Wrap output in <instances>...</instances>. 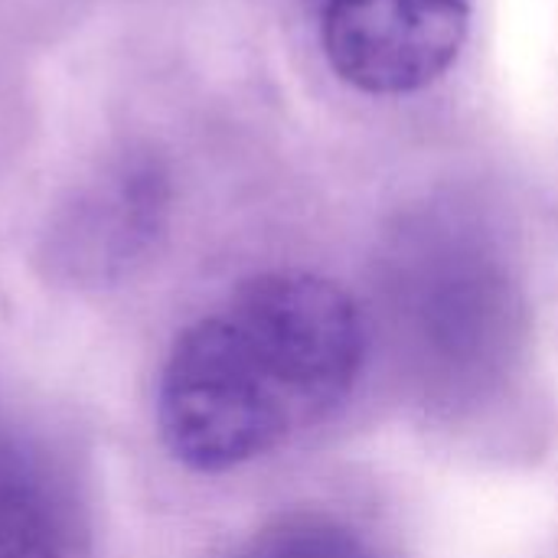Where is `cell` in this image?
<instances>
[{
  "label": "cell",
  "instance_id": "cell-5",
  "mask_svg": "<svg viewBox=\"0 0 558 558\" xmlns=\"http://www.w3.org/2000/svg\"><path fill=\"white\" fill-rule=\"evenodd\" d=\"M0 558H75V510L46 458L0 432Z\"/></svg>",
  "mask_w": 558,
  "mask_h": 558
},
{
  "label": "cell",
  "instance_id": "cell-3",
  "mask_svg": "<svg viewBox=\"0 0 558 558\" xmlns=\"http://www.w3.org/2000/svg\"><path fill=\"white\" fill-rule=\"evenodd\" d=\"M170 209L167 163L147 147L121 150L56 206L39 239V262L65 288H114L150 262Z\"/></svg>",
  "mask_w": 558,
  "mask_h": 558
},
{
  "label": "cell",
  "instance_id": "cell-4",
  "mask_svg": "<svg viewBox=\"0 0 558 558\" xmlns=\"http://www.w3.org/2000/svg\"><path fill=\"white\" fill-rule=\"evenodd\" d=\"M330 69L369 95H409L458 59L471 0H298Z\"/></svg>",
  "mask_w": 558,
  "mask_h": 558
},
{
  "label": "cell",
  "instance_id": "cell-2",
  "mask_svg": "<svg viewBox=\"0 0 558 558\" xmlns=\"http://www.w3.org/2000/svg\"><path fill=\"white\" fill-rule=\"evenodd\" d=\"M392 324L432 405L474 412L523 356V304L504 265L471 239H422L392 275Z\"/></svg>",
  "mask_w": 558,
  "mask_h": 558
},
{
  "label": "cell",
  "instance_id": "cell-6",
  "mask_svg": "<svg viewBox=\"0 0 558 558\" xmlns=\"http://www.w3.org/2000/svg\"><path fill=\"white\" fill-rule=\"evenodd\" d=\"M235 558H373L360 533L327 513H288L268 523Z\"/></svg>",
  "mask_w": 558,
  "mask_h": 558
},
{
  "label": "cell",
  "instance_id": "cell-1",
  "mask_svg": "<svg viewBox=\"0 0 558 558\" xmlns=\"http://www.w3.org/2000/svg\"><path fill=\"white\" fill-rule=\"evenodd\" d=\"M366 360L356 301L311 271H265L186 324L163 356L154 422L193 474L255 464L324 422Z\"/></svg>",
  "mask_w": 558,
  "mask_h": 558
}]
</instances>
